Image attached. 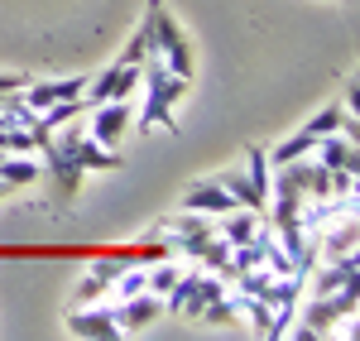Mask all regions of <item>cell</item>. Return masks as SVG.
Instances as JSON below:
<instances>
[{
    "label": "cell",
    "mask_w": 360,
    "mask_h": 341,
    "mask_svg": "<svg viewBox=\"0 0 360 341\" xmlns=\"http://www.w3.org/2000/svg\"><path fill=\"white\" fill-rule=\"evenodd\" d=\"M139 86H144V111H139V120H144V125H164V130H178V120H173V106L188 96V77L168 72L164 63L149 53L144 63H139Z\"/></svg>",
    "instance_id": "cell-1"
},
{
    "label": "cell",
    "mask_w": 360,
    "mask_h": 341,
    "mask_svg": "<svg viewBox=\"0 0 360 341\" xmlns=\"http://www.w3.org/2000/svg\"><path fill=\"white\" fill-rule=\"evenodd\" d=\"M356 303H360V284H341V288H332V293H312L303 322H293L288 337L293 341L332 337V327L341 322V317H356Z\"/></svg>",
    "instance_id": "cell-2"
},
{
    "label": "cell",
    "mask_w": 360,
    "mask_h": 341,
    "mask_svg": "<svg viewBox=\"0 0 360 341\" xmlns=\"http://www.w3.org/2000/svg\"><path fill=\"white\" fill-rule=\"evenodd\" d=\"M49 144H53L58 154H68L72 164L82 173H111V169H125V159H120V149H106V144H96L86 135V125H58L49 130Z\"/></svg>",
    "instance_id": "cell-3"
},
{
    "label": "cell",
    "mask_w": 360,
    "mask_h": 341,
    "mask_svg": "<svg viewBox=\"0 0 360 341\" xmlns=\"http://www.w3.org/2000/svg\"><path fill=\"white\" fill-rule=\"evenodd\" d=\"M226 293V279L221 274H212V269H183L178 274V284L164 293V317H202V308L212 303V298H221Z\"/></svg>",
    "instance_id": "cell-4"
},
{
    "label": "cell",
    "mask_w": 360,
    "mask_h": 341,
    "mask_svg": "<svg viewBox=\"0 0 360 341\" xmlns=\"http://www.w3.org/2000/svg\"><path fill=\"white\" fill-rule=\"evenodd\" d=\"M149 20H154V58L164 63L168 72H178V77L193 82V44L178 29V20L164 10V0H149Z\"/></svg>",
    "instance_id": "cell-5"
},
{
    "label": "cell",
    "mask_w": 360,
    "mask_h": 341,
    "mask_svg": "<svg viewBox=\"0 0 360 341\" xmlns=\"http://www.w3.org/2000/svg\"><path fill=\"white\" fill-rule=\"evenodd\" d=\"M68 332L86 341H115L120 337V322H115V303L111 298H96V303H77L68 313Z\"/></svg>",
    "instance_id": "cell-6"
},
{
    "label": "cell",
    "mask_w": 360,
    "mask_h": 341,
    "mask_svg": "<svg viewBox=\"0 0 360 341\" xmlns=\"http://www.w3.org/2000/svg\"><path fill=\"white\" fill-rule=\"evenodd\" d=\"M135 86H139V63H120V58H115L106 72L86 77L82 101H86V106H101V101H125Z\"/></svg>",
    "instance_id": "cell-7"
},
{
    "label": "cell",
    "mask_w": 360,
    "mask_h": 341,
    "mask_svg": "<svg viewBox=\"0 0 360 341\" xmlns=\"http://www.w3.org/2000/svg\"><path fill=\"white\" fill-rule=\"evenodd\" d=\"M130 120H135V111H130V96H125V101H101V106H91L86 135H91L96 144H106V149H115V144L125 140Z\"/></svg>",
    "instance_id": "cell-8"
},
{
    "label": "cell",
    "mask_w": 360,
    "mask_h": 341,
    "mask_svg": "<svg viewBox=\"0 0 360 341\" xmlns=\"http://www.w3.org/2000/svg\"><path fill=\"white\" fill-rule=\"evenodd\" d=\"M164 317V298L159 293H135V298H125V303H115V322H120V337L130 332V337H139V332H149L154 322Z\"/></svg>",
    "instance_id": "cell-9"
},
{
    "label": "cell",
    "mask_w": 360,
    "mask_h": 341,
    "mask_svg": "<svg viewBox=\"0 0 360 341\" xmlns=\"http://www.w3.org/2000/svg\"><path fill=\"white\" fill-rule=\"evenodd\" d=\"M86 91V77L77 72V77H58V82H25V106H34V111H49V106H58V101H82Z\"/></svg>",
    "instance_id": "cell-10"
},
{
    "label": "cell",
    "mask_w": 360,
    "mask_h": 341,
    "mask_svg": "<svg viewBox=\"0 0 360 341\" xmlns=\"http://www.w3.org/2000/svg\"><path fill=\"white\" fill-rule=\"evenodd\" d=\"M125 264H130V255H125V250L91 259V269H86L82 288H77V303H96V298H106V293H111V284H115V274H120Z\"/></svg>",
    "instance_id": "cell-11"
},
{
    "label": "cell",
    "mask_w": 360,
    "mask_h": 341,
    "mask_svg": "<svg viewBox=\"0 0 360 341\" xmlns=\"http://www.w3.org/2000/svg\"><path fill=\"white\" fill-rule=\"evenodd\" d=\"M183 207H188V212H202V217H226L236 202H231V193H226L217 178H202V183H193V188L183 193Z\"/></svg>",
    "instance_id": "cell-12"
},
{
    "label": "cell",
    "mask_w": 360,
    "mask_h": 341,
    "mask_svg": "<svg viewBox=\"0 0 360 341\" xmlns=\"http://www.w3.org/2000/svg\"><path fill=\"white\" fill-rule=\"evenodd\" d=\"M317 149V164L322 169H332V173H341V169H351V173H360V149H356V140H346V135H322V140L312 144Z\"/></svg>",
    "instance_id": "cell-13"
},
{
    "label": "cell",
    "mask_w": 360,
    "mask_h": 341,
    "mask_svg": "<svg viewBox=\"0 0 360 341\" xmlns=\"http://www.w3.org/2000/svg\"><path fill=\"white\" fill-rule=\"evenodd\" d=\"M245 178H250V188H255L259 198L269 202V183H274V164H269V154H264L259 144H250V149H245Z\"/></svg>",
    "instance_id": "cell-14"
},
{
    "label": "cell",
    "mask_w": 360,
    "mask_h": 341,
    "mask_svg": "<svg viewBox=\"0 0 360 341\" xmlns=\"http://www.w3.org/2000/svg\"><path fill=\"white\" fill-rule=\"evenodd\" d=\"M212 178H217L226 193H231V202H236V207H255V212H264V198H259V193L250 188L245 173H212Z\"/></svg>",
    "instance_id": "cell-15"
},
{
    "label": "cell",
    "mask_w": 360,
    "mask_h": 341,
    "mask_svg": "<svg viewBox=\"0 0 360 341\" xmlns=\"http://www.w3.org/2000/svg\"><path fill=\"white\" fill-rule=\"evenodd\" d=\"M312 144H317V135H312V130L303 125L298 135H288V140H283V144L274 149V154H269V164H274V169H278V164H293V159H303V154H312Z\"/></svg>",
    "instance_id": "cell-16"
},
{
    "label": "cell",
    "mask_w": 360,
    "mask_h": 341,
    "mask_svg": "<svg viewBox=\"0 0 360 341\" xmlns=\"http://www.w3.org/2000/svg\"><path fill=\"white\" fill-rule=\"evenodd\" d=\"M178 274H183V264L173 255H164V259H149V293H159L164 298L168 288L178 284Z\"/></svg>",
    "instance_id": "cell-17"
},
{
    "label": "cell",
    "mask_w": 360,
    "mask_h": 341,
    "mask_svg": "<svg viewBox=\"0 0 360 341\" xmlns=\"http://www.w3.org/2000/svg\"><path fill=\"white\" fill-rule=\"evenodd\" d=\"M149 53H154V20L144 15V20H139V29L130 34V44H125V53H120V63H144Z\"/></svg>",
    "instance_id": "cell-18"
},
{
    "label": "cell",
    "mask_w": 360,
    "mask_h": 341,
    "mask_svg": "<svg viewBox=\"0 0 360 341\" xmlns=\"http://www.w3.org/2000/svg\"><path fill=\"white\" fill-rule=\"evenodd\" d=\"M197 264H202V269H212V274H226V269H231V245H226L221 236H212V240L202 245Z\"/></svg>",
    "instance_id": "cell-19"
},
{
    "label": "cell",
    "mask_w": 360,
    "mask_h": 341,
    "mask_svg": "<svg viewBox=\"0 0 360 341\" xmlns=\"http://www.w3.org/2000/svg\"><path fill=\"white\" fill-rule=\"evenodd\" d=\"M336 125H341V106H322V111H317L312 120H307V130H312L317 140H322V135H332Z\"/></svg>",
    "instance_id": "cell-20"
},
{
    "label": "cell",
    "mask_w": 360,
    "mask_h": 341,
    "mask_svg": "<svg viewBox=\"0 0 360 341\" xmlns=\"http://www.w3.org/2000/svg\"><path fill=\"white\" fill-rule=\"evenodd\" d=\"M25 72H0V96H5V91H25Z\"/></svg>",
    "instance_id": "cell-21"
}]
</instances>
